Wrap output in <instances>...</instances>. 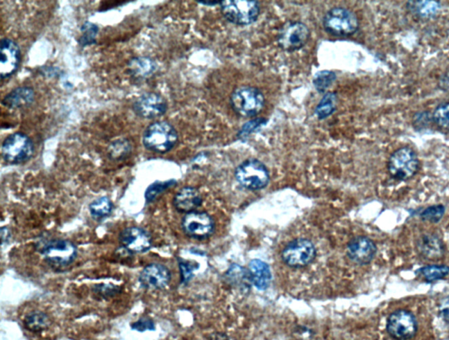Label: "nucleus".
I'll return each mask as SVG.
<instances>
[{"mask_svg":"<svg viewBox=\"0 0 449 340\" xmlns=\"http://www.w3.org/2000/svg\"><path fill=\"white\" fill-rule=\"evenodd\" d=\"M236 181L244 188L257 191L264 189L269 182V172L264 163L256 159H248L236 168Z\"/></svg>","mask_w":449,"mask_h":340,"instance_id":"5","label":"nucleus"},{"mask_svg":"<svg viewBox=\"0 0 449 340\" xmlns=\"http://www.w3.org/2000/svg\"><path fill=\"white\" fill-rule=\"evenodd\" d=\"M45 261L54 268H65L78 258V248L69 240H52L43 244L40 250Z\"/></svg>","mask_w":449,"mask_h":340,"instance_id":"7","label":"nucleus"},{"mask_svg":"<svg viewBox=\"0 0 449 340\" xmlns=\"http://www.w3.org/2000/svg\"><path fill=\"white\" fill-rule=\"evenodd\" d=\"M114 209V203L108 197H101L93 201L89 206L90 213L95 220H103L108 217Z\"/></svg>","mask_w":449,"mask_h":340,"instance_id":"25","label":"nucleus"},{"mask_svg":"<svg viewBox=\"0 0 449 340\" xmlns=\"http://www.w3.org/2000/svg\"><path fill=\"white\" fill-rule=\"evenodd\" d=\"M182 229L189 238L204 240L214 233V219L205 212L194 211L186 213L182 220Z\"/></svg>","mask_w":449,"mask_h":340,"instance_id":"13","label":"nucleus"},{"mask_svg":"<svg viewBox=\"0 0 449 340\" xmlns=\"http://www.w3.org/2000/svg\"><path fill=\"white\" fill-rule=\"evenodd\" d=\"M1 238L3 242L9 241L10 238H11V233H10V230L8 228H2Z\"/></svg>","mask_w":449,"mask_h":340,"instance_id":"39","label":"nucleus"},{"mask_svg":"<svg viewBox=\"0 0 449 340\" xmlns=\"http://www.w3.org/2000/svg\"><path fill=\"white\" fill-rule=\"evenodd\" d=\"M129 71L132 75L139 78H147L151 75L158 68L154 60L151 57H135L128 63Z\"/></svg>","mask_w":449,"mask_h":340,"instance_id":"22","label":"nucleus"},{"mask_svg":"<svg viewBox=\"0 0 449 340\" xmlns=\"http://www.w3.org/2000/svg\"><path fill=\"white\" fill-rule=\"evenodd\" d=\"M416 246L421 256L431 261L441 259L444 256L443 243L437 235H423L418 240Z\"/></svg>","mask_w":449,"mask_h":340,"instance_id":"19","label":"nucleus"},{"mask_svg":"<svg viewBox=\"0 0 449 340\" xmlns=\"http://www.w3.org/2000/svg\"><path fill=\"white\" fill-rule=\"evenodd\" d=\"M434 120L439 127L449 129V102L441 103L435 109Z\"/></svg>","mask_w":449,"mask_h":340,"instance_id":"33","label":"nucleus"},{"mask_svg":"<svg viewBox=\"0 0 449 340\" xmlns=\"http://www.w3.org/2000/svg\"><path fill=\"white\" fill-rule=\"evenodd\" d=\"M132 151V145L126 138L115 140L109 146L108 156L112 160H122L126 158Z\"/></svg>","mask_w":449,"mask_h":340,"instance_id":"27","label":"nucleus"},{"mask_svg":"<svg viewBox=\"0 0 449 340\" xmlns=\"http://www.w3.org/2000/svg\"><path fill=\"white\" fill-rule=\"evenodd\" d=\"M408 3V8L412 12L420 17L435 16L441 9V3L438 1H411Z\"/></svg>","mask_w":449,"mask_h":340,"instance_id":"26","label":"nucleus"},{"mask_svg":"<svg viewBox=\"0 0 449 340\" xmlns=\"http://www.w3.org/2000/svg\"><path fill=\"white\" fill-rule=\"evenodd\" d=\"M316 249L307 239H296L289 243L282 252V259L291 268H303L310 265L316 258Z\"/></svg>","mask_w":449,"mask_h":340,"instance_id":"10","label":"nucleus"},{"mask_svg":"<svg viewBox=\"0 0 449 340\" xmlns=\"http://www.w3.org/2000/svg\"><path fill=\"white\" fill-rule=\"evenodd\" d=\"M119 287L112 285H99L93 289L95 295H99L101 298H108L118 294Z\"/></svg>","mask_w":449,"mask_h":340,"instance_id":"34","label":"nucleus"},{"mask_svg":"<svg viewBox=\"0 0 449 340\" xmlns=\"http://www.w3.org/2000/svg\"><path fill=\"white\" fill-rule=\"evenodd\" d=\"M34 153V142L23 132L12 133L2 143V158L9 165L24 164L31 159Z\"/></svg>","mask_w":449,"mask_h":340,"instance_id":"3","label":"nucleus"},{"mask_svg":"<svg viewBox=\"0 0 449 340\" xmlns=\"http://www.w3.org/2000/svg\"><path fill=\"white\" fill-rule=\"evenodd\" d=\"M131 328L135 331L143 332L146 331H154L155 325L151 319L142 318L137 320V321L133 323Z\"/></svg>","mask_w":449,"mask_h":340,"instance_id":"36","label":"nucleus"},{"mask_svg":"<svg viewBox=\"0 0 449 340\" xmlns=\"http://www.w3.org/2000/svg\"><path fill=\"white\" fill-rule=\"evenodd\" d=\"M221 6L225 18L238 26L251 25L260 15V5L255 0H227Z\"/></svg>","mask_w":449,"mask_h":340,"instance_id":"6","label":"nucleus"},{"mask_svg":"<svg viewBox=\"0 0 449 340\" xmlns=\"http://www.w3.org/2000/svg\"><path fill=\"white\" fill-rule=\"evenodd\" d=\"M179 267H180L182 282L187 283L191 280L192 272H194L195 269L194 265L191 262L185 261V260H180V261H179Z\"/></svg>","mask_w":449,"mask_h":340,"instance_id":"37","label":"nucleus"},{"mask_svg":"<svg viewBox=\"0 0 449 340\" xmlns=\"http://www.w3.org/2000/svg\"><path fill=\"white\" fill-rule=\"evenodd\" d=\"M421 273L425 281L432 283L443 279L449 275V267L447 265H428L421 269Z\"/></svg>","mask_w":449,"mask_h":340,"instance_id":"28","label":"nucleus"},{"mask_svg":"<svg viewBox=\"0 0 449 340\" xmlns=\"http://www.w3.org/2000/svg\"><path fill=\"white\" fill-rule=\"evenodd\" d=\"M445 213V206L441 204L429 206L421 213V217L425 222L438 223Z\"/></svg>","mask_w":449,"mask_h":340,"instance_id":"32","label":"nucleus"},{"mask_svg":"<svg viewBox=\"0 0 449 340\" xmlns=\"http://www.w3.org/2000/svg\"><path fill=\"white\" fill-rule=\"evenodd\" d=\"M310 38V29L305 23L289 21L278 33V44L284 51L292 53L304 48Z\"/></svg>","mask_w":449,"mask_h":340,"instance_id":"9","label":"nucleus"},{"mask_svg":"<svg viewBox=\"0 0 449 340\" xmlns=\"http://www.w3.org/2000/svg\"><path fill=\"white\" fill-rule=\"evenodd\" d=\"M336 80L335 73L330 70H322L316 73L314 78V85L319 93H324Z\"/></svg>","mask_w":449,"mask_h":340,"instance_id":"29","label":"nucleus"},{"mask_svg":"<svg viewBox=\"0 0 449 340\" xmlns=\"http://www.w3.org/2000/svg\"><path fill=\"white\" fill-rule=\"evenodd\" d=\"M99 31V28L97 25L86 21L81 28L82 35L80 36L78 39L79 45L84 48V46L95 44L96 36H97Z\"/></svg>","mask_w":449,"mask_h":340,"instance_id":"30","label":"nucleus"},{"mask_svg":"<svg viewBox=\"0 0 449 340\" xmlns=\"http://www.w3.org/2000/svg\"><path fill=\"white\" fill-rule=\"evenodd\" d=\"M0 78L2 80L11 78L21 64V49L12 39L4 38L0 43Z\"/></svg>","mask_w":449,"mask_h":340,"instance_id":"15","label":"nucleus"},{"mask_svg":"<svg viewBox=\"0 0 449 340\" xmlns=\"http://www.w3.org/2000/svg\"><path fill=\"white\" fill-rule=\"evenodd\" d=\"M420 160L414 149L405 146L392 153L389 159L388 170L392 178L407 181L418 172Z\"/></svg>","mask_w":449,"mask_h":340,"instance_id":"8","label":"nucleus"},{"mask_svg":"<svg viewBox=\"0 0 449 340\" xmlns=\"http://www.w3.org/2000/svg\"><path fill=\"white\" fill-rule=\"evenodd\" d=\"M176 184V181H174V179H171V181L164 182L156 181L153 183V184L149 186L147 190H146V202L148 203L154 202L160 195H162V193H164L166 190L172 188V186Z\"/></svg>","mask_w":449,"mask_h":340,"instance_id":"31","label":"nucleus"},{"mask_svg":"<svg viewBox=\"0 0 449 340\" xmlns=\"http://www.w3.org/2000/svg\"><path fill=\"white\" fill-rule=\"evenodd\" d=\"M267 120L264 118H257L251 120V122L246 123L244 127L242 128L241 132L239 133V138L244 139L245 136L251 135L254 132L256 129L260 127L261 125H264Z\"/></svg>","mask_w":449,"mask_h":340,"instance_id":"35","label":"nucleus"},{"mask_svg":"<svg viewBox=\"0 0 449 340\" xmlns=\"http://www.w3.org/2000/svg\"><path fill=\"white\" fill-rule=\"evenodd\" d=\"M387 329L391 338L409 340L418 332L417 319L407 310H397L388 316Z\"/></svg>","mask_w":449,"mask_h":340,"instance_id":"11","label":"nucleus"},{"mask_svg":"<svg viewBox=\"0 0 449 340\" xmlns=\"http://www.w3.org/2000/svg\"><path fill=\"white\" fill-rule=\"evenodd\" d=\"M439 312L442 319L449 324V296H445L439 303Z\"/></svg>","mask_w":449,"mask_h":340,"instance_id":"38","label":"nucleus"},{"mask_svg":"<svg viewBox=\"0 0 449 340\" xmlns=\"http://www.w3.org/2000/svg\"><path fill=\"white\" fill-rule=\"evenodd\" d=\"M230 105L242 118H254L264 109L265 98L264 93L255 87L241 86L232 92Z\"/></svg>","mask_w":449,"mask_h":340,"instance_id":"2","label":"nucleus"},{"mask_svg":"<svg viewBox=\"0 0 449 340\" xmlns=\"http://www.w3.org/2000/svg\"><path fill=\"white\" fill-rule=\"evenodd\" d=\"M171 280V271L167 267L159 263L146 266L139 276V282L142 287L152 291L165 288Z\"/></svg>","mask_w":449,"mask_h":340,"instance_id":"16","label":"nucleus"},{"mask_svg":"<svg viewBox=\"0 0 449 340\" xmlns=\"http://www.w3.org/2000/svg\"><path fill=\"white\" fill-rule=\"evenodd\" d=\"M168 105L161 95L155 92H146L136 100L133 111L139 118L155 119L167 112Z\"/></svg>","mask_w":449,"mask_h":340,"instance_id":"14","label":"nucleus"},{"mask_svg":"<svg viewBox=\"0 0 449 340\" xmlns=\"http://www.w3.org/2000/svg\"><path fill=\"white\" fill-rule=\"evenodd\" d=\"M248 271L253 285L260 291H264L271 285V272L267 263L261 260H253L249 263Z\"/></svg>","mask_w":449,"mask_h":340,"instance_id":"20","label":"nucleus"},{"mask_svg":"<svg viewBox=\"0 0 449 340\" xmlns=\"http://www.w3.org/2000/svg\"><path fill=\"white\" fill-rule=\"evenodd\" d=\"M339 98L336 92H328L315 108V115L318 119L324 120L334 114L337 109Z\"/></svg>","mask_w":449,"mask_h":340,"instance_id":"23","label":"nucleus"},{"mask_svg":"<svg viewBox=\"0 0 449 340\" xmlns=\"http://www.w3.org/2000/svg\"><path fill=\"white\" fill-rule=\"evenodd\" d=\"M325 31L335 37H349L359 28L357 16L348 8H334L323 18Z\"/></svg>","mask_w":449,"mask_h":340,"instance_id":"4","label":"nucleus"},{"mask_svg":"<svg viewBox=\"0 0 449 340\" xmlns=\"http://www.w3.org/2000/svg\"><path fill=\"white\" fill-rule=\"evenodd\" d=\"M198 4L204 5V6H214L216 5H221L222 1H198Z\"/></svg>","mask_w":449,"mask_h":340,"instance_id":"40","label":"nucleus"},{"mask_svg":"<svg viewBox=\"0 0 449 340\" xmlns=\"http://www.w3.org/2000/svg\"><path fill=\"white\" fill-rule=\"evenodd\" d=\"M35 100V91L29 87H19L2 100V105L9 109L21 108L31 105Z\"/></svg>","mask_w":449,"mask_h":340,"instance_id":"21","label":"nucleus"},{"mask_svg":"<svg viewBox=\"0 0 449 340\" xmlns=\"http://www.w3.org/2000/svg\"><path fill=\"white\" fill-rule=\"evenodd\" d=\"M202 196L198 189L192 186H185L176 193L173 199V205L176 211L189 213L196 211L201 206Z\"/></svg>","mask_w":449,"mask_h":340,"instance_id":"18","label":"nucleus"},{"mask_svg":"<svg viewBox=\"0 0 449 340\" xmlns=\"http://www.w3.org/2000/svg\"><path fill=\"white\" fill-rule=\"evenodd\" d=\"M51 323L49 316L42 312L29 313L24 319L25 328L33 332L44 331V330L49 328Z\"/></svg>","mask_w":449,"mask_h":340,"instance_id":"24","label":"nucleus"},{"mask_svg":"<svg viewBox=\"0 0 449 340\" xmlns=\"http://www.w3.org/2000/svg\"><path fill=\"white\" fill-rule=\"evenodd\" d=\"M378 248L371 239L366 236H357L349 242L347 253L349 259L359 265H367L377 255Z\"/></svg>","mask_w":449,"mask_h":340,"instance_id":"17","label":"nucleus"},{"mask_svg":"<svg viewBox=\"0 0 449 340\" xmlns=\"http://www.w3.org/2000/svg\"><path fill=\"white\" fill-rule=\"evenodd\" d=\"M119 244L129 254H143L152 248V236L147 230L139 226L123 229L119 236Z\"/></svg>","mask_w":449,"mask_h":340,"instance_id":"12","label":"nucleus"},{"mask_svg":"<svg viewBox=\"0 0 449 340\" xmlns=\"http://www.w3.org/2000/svg\"><path fill=\"white\" fill-rule=\"evenodd\" d=\"M178 142L176 129L167 121H155L146 128L142 143L149 151L164 154L175 148Z\"/></svg>","mask_w":449,"mask_h":340,"instance_id":"1","label":"nucleus"}]
</instances>
